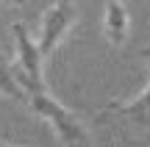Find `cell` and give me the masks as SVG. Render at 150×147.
<instances>
[{
	"mask_svg": "<svg viewBox=\"0 0 150 147\" xmlns=\"http://www.w3.org/2000/svg\"><path fill=\"white\" fill-rule=\"evenodd\" d=\"M3 3H11V6H25V0H3Z\"/></svg>",
	"mask_w": 150,
	"mask_h": 147,
	"instance_id": "cell-8",
	"label": "cell"
},
{
	"mask_svg": "<svg viewBox=\"0 0 150 147\" xmlns=\"http://www.w3.org/2000/svg\"><path fill=\"white\" fill-rule=\"evenodd\" d=\"M78 22V8L72 0H56L47 11L42 14V31H39L36 47L42 53V58H47L56 47L61 44V39L72 31V25Z\"/></svg>",
	"mask_w": 150,
	"mask_h": 147,
	"instance_id": "cell-4",
	"label": "cell"
},
{
	"mask_svg": "<svg viewBox=\"0 0 150 147\" xmlns=\"http://www.w3.org/2000/svg\"><path fill=\"white\" fill-rule=\"evenodd\" d=\"M128 8H125L122 0H106V20H103V31H106V39L111 44H125L128 39Z\"/></svg>",
	"mask_w": 150,
	"mask_h": 147,
	"instance_id": "cell-5",
	"label": "cell"
},
{
	"mask_svg": "<svg viewBox=\"0 0 150 147\" xmlns=\"http://www.w3.org/2000/svg\"><path fill=\"white\" fill-rule=\"evenodd\" d=\"M14 42H17V61H14V75L20 81V86L25 89V94L45 89L42 78V53L36 47V39L28 33V28L22 22H14Z\"/></svg>",
	"mask_w": 150,
	"mask_h": 147,
	"instance_id": "cell-3",
	"label": "cell"
},
{
	"mask_svg": "<svg viewBox=\"0 0 150 147\" xmlns=\"http://www.w3.org/2000/svg\"><path fill=\"white\" fill-rule=\"evenodd\" d=\"M28 106H31L33 114H39L53 128L61 147H92V131L83 125V120L78 114H72L70 108H64L47 89L31 92L28 94Z\"/></svg>",
	"mask_w": 150,
	"mask_h": 147,
	"instance_id": "cell-2",
	"label": "cell"
},
{
	"mask_svg": "<svg viewBox=\"0 0 150 147\" xmlns=\"http://www.w3.org/2000/svg\"><path fill=\"white\" fill-rule=\"evenodd\" d=\"M142 58H145V64H147V70H150V47H142Z\"/></svg>",
	"mask_w": 150,
	"mask_h": 147,
	"instance_id": "cell-7",
	"label": "cell"
},
{
	"mask_svg": "<svg viewBox=\"0 0 150 147\" xmlns=\"http://www.w3.org/2000/svg\"><path fill=\"white\" fill-rule=\"evenodd\" d=\"M95 125L108 128L125 147H150V81L139 97L106 103L97 111Z\"/></svg>",
	"mask_w": 150,
	"mask_h": 147,
	"instance_id": "cell-1",
	"label": "cell"
},
{
	"mask_svg": "<svg viewBox=\"0 0 150 147\" xmlns=\"http://www.w3.org/2000/svg\"><path fill=\"white\" fill-rule=\"evenodd\" d=\"M0 94H6L8 100H17V103L28 106V94H25V89L20 86V81H17L14 70H11V64L6 61L3 53H0Z\"/></svg>",
	"mask_w": 150,
	"mask_h": 147,
	"instance_id": "cell-6",
	"label": "cell"
},
{
	"mask_svg": "<svg viewBox=\"0 0 150 147\" xmlns=\"http://www.w3.org/2000/svg\"><path fill=\"white\" fill-rule=\"evenodd\" d=\"M0 147H17V144H8V142H0Z\"/></svg>",
	"mask_w": 150,
	"mask_h": 147,
	"instance_id": "cell-9",
	"label": "cell"
}]
</instances>
